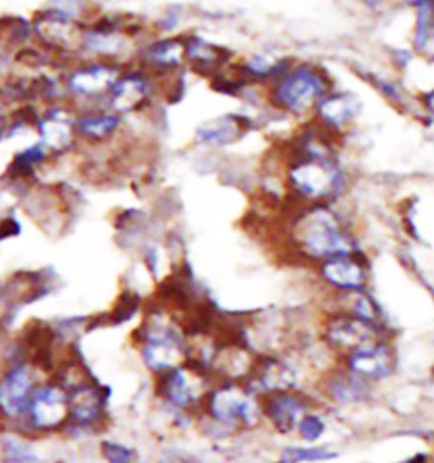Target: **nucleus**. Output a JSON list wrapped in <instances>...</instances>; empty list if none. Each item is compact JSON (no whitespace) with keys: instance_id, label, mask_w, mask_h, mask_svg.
<instances>
[{"instance_id":"obj_8","label":"nucleus","mask_w":434,"mask_h":463,"mask_svg":"<svg viewBox=\"0 0 434 463\" xmlns=\"http://www.w3.org/2000/svg\"><path fill=\"white\" fill-rule=\"evenodd\" d=\"M70 418V392L58 379H46L33 394L23 426L29 435H50L65 428Z\"/></svg>"},{"instance_id":"obj_11","label":"nucleus","mask_w":434,"mask_h":463,"mask_svg":"<svg viewBox=\"0 0 434 463\" xmlns=\"http://www.w3.org/2000/svg\"><path fill=\"white\" fill-rule=\"evenodd\" d=\"M319 335L326 350L341 358L373 341L385 340L382 326L362 321L341 307L326 314Z\"/></svg>"},{"instance_id":"obj_6","label":"nucleus","mask_w":434,"mask_h":463,"mask_svg":"<svg viewBox=\"0 0 434 463\" xmlns=\"http://www.w3.org/2000/svg\"><path fill=\"white\" fill-rule=\"evenodd\" d=\"M46 381L34 358H5L0 367V424L19 430L26 418L33 394Z\"/></svg>"},{"instance_id":"obj_28","label":"nucleus","mask_w":434,"mask_h":463,"mask_svg":"<svg viewBox=\"0 0 434 463\" xmlns=\"http://www.w3.org/2000/svg\"><path fill=\"white\" fill-rule=\"evenodd\" d=\"M100 453L108 463H133L135 460L133 449L114 441H104L100 445Z\"/></svg>"},{"instance_id":"obj_14","label":"nucleus","mask_w":434,"mask_h":463,"mask_svg":"<svg viewBox=\"0 0 434 463\" xmlns=\"http://www.w3.org/2000/svg\"><path fill=\"white\" fill-rule=\"evenodd\" d=\"M362 112L363 102L360 97L352 90L335 89L321 100L311 119L327 135L343 143V139L352 133Z\"/></svg>"},{"instance_id":"obj_17","label":"nucleus","mask_w":434,"mask_h":463,"mask_svg":"<svg viewBox=\"0 0 434 463\" xmlns=\"http://www.w3.org/2000/svg\"><path fill=\"white\" fill-rule=\"evenodd\" d=\"M263 421L282 435L297 433L302 418L311 412V401L297 391H278L261 397Z\"/></svg>"},{"instance_id":"obj_19","label":"nucleus","mask_w":434,"mask_h":463,"mask_svg":"<svg viewBox=\"0 0 434 463\" xmlns=\"http://www.w3.org/2000/svg\"><path fill=\"white\" fill-rule=\"evenodd\" d=\"M250 118L236 112L222 114L199 124L193 131V143L205 150H224L236 145L250 131Z\"/></svg>"},{"instance_id":"obj_26","label":"nucleus","mask_w":434,"mask_h":463,"mask_svg":"<svg viewBox=\"0 0 434 463\" xmlns=\"http://www.w3.org/2000/svg\"><path fill=\"white\" fill-rule=\"evenodd\" d=\"M326 422L317 412H307L302 421L298 424L297 435L302 438V441L314 443L321 436L325 435Z\"/></svg>"},{"instance_id":"obj_21","label":"nucleus","mask_w":434,"mask_h":463,"mask_svg":"<svg viewBox=\"0 0 434 463\" xmlns=\"http://www.w3.org/2000/svg\"><path fill=\"white\" fill-rule=\"evenodd\" d=\"M184 58L185 67L209 79L230 65L231 56L222 46L209 42L199 34L184 36Z\"/></svg>"},{"instance_id":"obj_12","label":"nucleus","mask_w":434,"mask_h":463,"mask_svg":"<svg viewBox=\"0 0 434 463\" xmlns=\"http://www.w3.org/2000/svg\"><path fill=\"white\" fill-rule=\"evenodd\" d=\"M75 116L77 110L70 102H56L42 106L36 119L34 133L36 139L50 150L53 158L65 156L79 146L75 135Z\"/></svg>"},{"instance_id":"obj_30","label":"nucleus","mask_w":434,"mask_h":463,"mask_svg":"<svg viewBox=\"0 0 434 463\" xmlns=\"http://www.w3.org/2000/svg\"><path fill=\"white\" fill-rule=\"evenodd\" d=\"M11 124H13V109L0 100V143L9 141Z\"/></svg>"},{"instance_id":"obj_13","label":"nucleus","mask_w":434,"mask_h":463,"mask_svg":"<svg viewBox=\"0 0 434 463\" xmlns=\"http://www.w3.org/2000/svg\"><path fill=\"white\" fill-rule=\"evenodd\" d=\"M316 270L319 280L336 298L366 292L368 265L360 250L325 260Z\"/></svg>"},{"instance_id":"obj_31","label":"nucleus","mask_w":434,"mask_h":463,"mask_svg":"<svg viewBox=\"0 0 434 463\" xmlns=\"http://www.w3.org/2000/svg\"><path fill=\"white\" fill-rule=\"evenodd\" d=\"M418 106L426 118L434 119V85L428 90H422L418 96Z\"/></svg>"},{"instance_id":"obj_32","label":"nucleus","mask_w":434,"mask_h":463,"mask_svg":"<svg viewBox=\"0 0 434 463\" xmlns=\"http://www.w3.org/2000/svg\"><path fill=\"white\" fill-rule=\"evenodd\" d=\"M409 0H363L366 9H370L372 13H383L391 7H395L399 4H406Z\"/></svg>"},{"instance_id":"obj_20","label":"nucleus","mask_w":434,"mask_h":463,"mask_svg":"<svg viewBox=\"0 0 434 463\" xmlns=\"http://www.w3.org/2000/svg\"><path fill=\"white\" fill-rule=\"evenodd\" d=\"M70 392V418L67 426L80 431L99 428L106 414V399L100 387L87 379L68 389Z\"/></svg>"},{"instance_id":"obj_2","label":"nucleus","mask_w":434,"mask_h":463,"mask_svg":"<svg viewBox=\"0 0 434 463\" xmlns=\"http://www.w3.org/2000/svg\"><path fill=\"white\" fill-rule=\"evenodd\" d=\"M336 82L325 65L316 61H294L275 82L265 89V102L287 119L307 121Z\"/></svg>"},{"instance_id":"obj_10","label":"nucleus","mask_w":434,"mask_h":463,"mask_svg":"<svg viewBox=\"0 0 434 463\" xmlns=\"http://www.w3.org/2000/svg\"><path fill=\"white\" fill-rule=\"evenodd\" d=\"M160 92H163L162 80L135 63L122 69L121 75L108 92L104 109L129 118L149 109Z\"/></svg>"},{"instance_id":"obj_33","label":"nucleus","mask_w":434,"mask_h":463,"mask_svg":"<svg viewBox=\"0 0 434 463\" xmlns=\"http://www.w3.org/2000/svg\"><path fill=\"white\" fill-rule=\"evenodd\" d=\"M60 463H68V462H60Z\"/></svg>"},{"instance_id":"obj_4","label":"nucleus","mask_w":434,"mask_h":463,"mask_svg":"<svg viewBox=\"0 0 434 463\" xmlns=\"http://www.w3.org/2000/svg\"><path fill=\"white\" fill-rule=\"evenodd\" d=\"M135 24L122 15H99L87 19L80 29L77 46V60H100L108 63H124L133 60L139 46H136Z\"/></svg>"},{"instance_id":"obj_25","label":"nucleus","mask_w":434,"mask_h":463,"mask_svg":"<svg viewBox=\"0 0 434 463\" xmlns=\"http://www.w3.org/2000/svg\"><path fill=\"white\" fill-rule=\"evenodd\" d=\"M368 82L372 83L377 90H379L380 96L383 97L387 102H391L395 108H404V104L407 102L406 90L391 79H385V77H379V75H366Z\"/></svg>"},{"instance_id":"obj_22","label":"nucleus","mask_w":434,"mask_h":463,"mask_svg":"<svg viewBox=\"0 0 434 463\" xmlns=\"http://www.w3.org/2000/svg\"><path fill=\"white\" fill-rule=\"evenodd\" d=\"M370 385L372 383L356 377L344 367L327 370L325 375V395L339 406H352L365 401L370 394Z\"/></svg>"},{"instance_id":"obj_24","label":"nucleus","mask_w":434,"mask_h":463,"mask_svg":"<svg viewBox=\"0 0 434 463\" xmlns=\"http://www.w3.org/2000/svg\"><path fill=\"white\" fill-rule=\"evenodd\" d=\"M0 451L4 463H40L38 451L27 441V438L17 435V430L0 438Z\"/></svg>"},{"instance_id":"obj_16","label":"nucleus","mask_w":434,"mask_h":463,"mask_svg":"<svg viewBox=\"0 0 434 463\" xmlns=\"http://www.w3.org/2000/svg\"><path fill=\"white\" fill-rule=\"evenodd\" d=\"M341 367L372 383L385 381L395 370V352L391 341L379 340L346 354Z\"/></svg>"},{"instance_id":"obj_3","label":"nucleus","mask_w":434,"mask_h":463,"mask_svg":"<svg viewBox=\"0 0 434 463\" xmlns=\"http://www.w3.org/2000/svg\"><path fill=\"white\" fill-rule=\"evenodd\" d=\"M201 416L221 433H240L263 422L261 395L251 385L222 381L212 385L203 401Z\"/></svg>"},{"instance_id":"obj_7","label":"nucleus","mask_w":434,"mask_h":463,"mask_svg":"<svg viewBox=\"0 0 434 463\" xmlns=\"http://www.w3.org/2000/svg\"><path fill=\"white\" fill-rule=\"evenodd\" d=\"M124 67L100 60H75L63 73V87L75 110L104 108Z\"/></svg>"},{"instance_id":"obj_18","label":"nucleus","mask_w":434,"mask_h":463,"mask_svg":"<svg viewBox=\"0 0 434 463\" xmlns=\"http://www.w3.org/2000/svg\"><path fill=\"white\" fill-rule=\"evenodd\" d=\"M124 126L126 118L104 108L77 110L75 116V135L79 145L87 146H106L121 135Z\"/></svg>"},{"instance_id":"obj_15","label":"nucleus","mask_w":434,"mask_h":463,"mask_svg":"<svg viewBox=\"0 0 434 463\" xmlns=\"http://www.w3.org/2000/svg\"><path fill=\"white\" fill-rule=\"evenodd\" d=\"M136 65L148 70L158 80L172 79L185 69L184 36L160 34L143 42L136 53Z\"/></svg>"},{"instance_id":"obj_5","label":"nucleus","mask_w":434,"mask_h":463,"mask_svg":"<svg viewBox=\"0 0 434 463\" xmlns=\"http://www.w3.org/2000/svg\"><path fill=\"white\" fill-rule=\"evenodd\" d=\"M137 352L145 367L158 377L187 362L190 345L172 316L153 313L137 331Z\"/></svg>"},{"instance_id":"obj_27","label":"nucleus","mask_w":434,"mask_h":463,"mask_svg":"<svg viewBox=\"0 0 434 463\" xmlns=\"http://www.w3.org/2000/svg\"><path fill=\"white\" fill-rule=\"evenodd\" d=\"M48 5H53L56 9L73 15L75 19H79L81 23H85L90 13V0H50Z\"/></svg>"},{"instance_id":"obj_23","label":"nucleus","mask_w":434,"mask_h":463,"mask_svg":"<svg viewBox=\"0 0 434 463\" xmlns=\"http://www.w3.org/2000/svg\"><path fill=\"white\" fill-rule=\"evenodd\" d=\"M52 160L54 158L50 150L40 139H34L24 148L14 153L11 162L5 168V178L11 182H31Z\"/></svg>"},{"instance_id":"obj_1","label":"nucleus","mask_w":434,"mask_h":463,"mask_svg":"<svg viewBox=\"0 0 434 463\" xmlns=\"http://www.w3.org/2000/svg\"><path fill=\"white\" fill-rule=\"evenodd\" d=\"M336 204H296L287 221V241L298 259L317 267L360 250L352 221Z\"/></svg>"},{"instance_id":"obj_29","label":"nucleus","mask_w":434,"mask_h":463,"mask_svg":"<svg viewBox=\"0 0 434 463\" xmlns=\"http://www.w3.org/2000/svg\"><path fill=\"white\" fill-rule=\"evenodd\" d=\"M15 55L9 46L0 42V83L5 82L13 75Z\"/></svg>"},{"instance_id":"obj_9","label":"nucleus","mask_w":434,"mask_h":463,"mask_svg":"<svg viewBox=\"0 0 434 463\" xmlns=\"http://www.w3.org/2000/svg\"><path fill=\"white\" fill-rule=\"evenodd\" d=\"M211 389L212 385L205 372L185 364L156 377V395L166 408L182 414L201 412Z\"/></svg>"}]
</instances>
